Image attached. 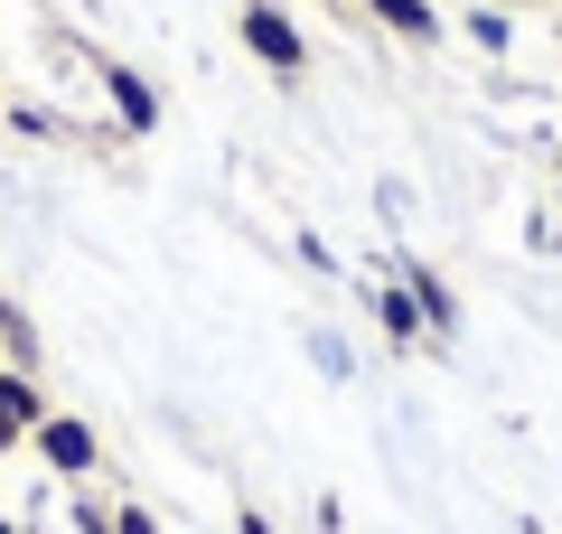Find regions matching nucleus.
<instances>
[{
	"mask_svg": "<svg viewBox=\"0 0 562 534\" xmlns=\"http://www.w3.org/2000/svg\"><path fill=\"white\" fill-rule=\"evenodd\" d=\"M235 534H272V515H262V507H235Z\"/></svg>",
	"mask_w": 562,
	"mask_h": 534,
	"instance_id": "4468645a",
	"label": "nucleus"
},
{
	"mask_svg": "<svg viewBox=\"0 0 562 534\" xmlns=\"http://www.w3.org/2000/svg\"><path fill=\"white\" fill-rule=\"evenodd\" d=\"M10 132H29V141H57L66 122H57V113H38V103H20V113H10Z\"/></svg>",
	"mask_w": 562,
	"mask_h": 534,
	"instance_id": "f8f14e48",
	"label": "nucleus"
},
{
	"mask_svg": "<svg viewBox=\"0 0 562 534\" xmlns=\"http://www.w3.org/2000/svg\"><path fill=\"white\" fill-rule=\"evenodd\" d=\"M0 76H10V57H0Z\"/></svg>",
	"mask_w": 562,
	"mask_h": 534,
	"instance_id": "a211bd4d",
	"label": "nucleus"
},
{
	"mask_svg": "<svg viewBox=\"0 0 562 534\" xmlns=\"http://www.w3.org/2000/svg\"><path fill=\"white\" fill-rule=\"evenodd\" d=\"M66 534H113V497H76L66 507Z\"/></svg>",
	"mask_w": 562,
	"mask_h": 534,
	"instance_id": "9d476101",
	"label": "nucleus"
},
{
	"mask_svg": "<svg viewBox=\"0 0 562 534\" xmlns=\"http://www.w3.org/2000/svg\"><path fill=\"white\" fill-rule=\"evenodd\" d=\"M328 10H357V0H328Z\"/></svg>",
	"mask_w": 562,
	"mask_h": 534,
	"instance_id": "f3484780",
	"label": "nucleus"
},
{
	"mask_svg": "<svg viewBox=\"0 0 562 534\" xmlns=\"http://www.w3.org/2000/svg\"><path fill=\"white\" fill-rule=\"evenodd\" d=\"M94 76H103V94H113V122L122 132H160V85L140 76V66H122V57H94Z\"/></svg>",
	"mask_w": 562,
	"mask_h": 534,
	"instance_id": "7ed1b4c3",
	"label": "nucleus"
},
{
	"mask_svg": "<svg viewBox=\"0 0 562 534\" xmlns=\"http://www.w3.org/2000/svg\"><path fill=\"white\" fill-rule=\"evenodd\" d=\"M357 10H366L394 47H441V10H431V0H357Z\"/></svg>",
	"mask_w": 562,
	"mask_h": 534,
	"instance_id": "39448f33",
	"label": "nucleus"
},
{
	"mask_svg": "<svg viewBox=\"0 0 562 534\" xmlns=\"http://www.w3.org/2000/svg\"><path fill=\"white\" fill-rule=\"evenodd\" d=\"M29 450L47 459V478H76V488L103 469V432H94L85 413H47L38 432H29Z\"/></svg>",
	"mask_w": 562,
	"mask_h": 534,
	"instance_id": "f03ea898",
	"label": "nucleus"
},
{
	"mask_svg": "<svg viewBox=\"0 0 562 534\" xmlns=\"http://www.w3.org/2000/svg\"><path fill=\"white\" fill-rule=\"evenodd\" d=\"M0 403H10V422H20V432H38V422L57 413V403L38 394V376H20V366H0Z\"/></svg>",
	"mask_w": 562,
	"mask_h": 534,
	"instance_id": "0eeeda50",
	"label": "nucleus"
},
{
	"mask_svg": "<svg viewBox=\"0 0 562 534\" xmlns=\"http://www.w3.org/2000/svg\"><path fill=\"white\" fill-rule=\"evenodd\" d=\"M366 310H375V329L394 337V347H422V310H413V291H403V281H366Z\"/></svg>",
	"mask_w": 562,
	"mask_h": 534,
	"instance_id": "423d86ee",
	"label": "nucleus"
},
{
	"mask_svg": "<svg viewBox=\"0 0 562 534\" xmlns=\"http://www.w3.org/2000/svg\"><path fill=\"white\" fill-rule=\"evenodd\" d=\"M310 356H319V376H328V385H347V347H338V337H328V329L310 337Z\"/></svg>",
	"mask_w": 562,
	"mask_h": 534,
	"instance_id": "ddd939ff",
	"label": "nucleus"
},
{
	"mask_svg": "<svg viewBox=\"0 0 562 534\" xmlns=\"http://www.w3.org/2000/svg\"><path fill=\"white\" fill-rule=\"evenodd\" d=\"M394 281L413 291V310H422V329H431V337H460V291H450V281L431 272L422 254H403V263H394Z\"/></svg>",
	"mask_w": 562,
	"mask_h": 534,
	"instance_id": "20e7f679",
	"label": "nucleus"
},
{
	"mask_svg": "<svg viewBox=\"0 0 562 534\" xmlns=\"http://www.w3.org/2000/svg\"><path fill=\"white\" fill-rule=\"evenodd\" d=\"M0 347H10L20 376H38V329H29V310H10V300H0Z\"/></svg>",
	"mask_w": 562,
	"mask_h": 534,
	"instance_id": "6e6552de",
	"label": "nucleus"
},
{
	"mask_svg": "<svg viewBox=\"0 0 562 534\" xmlns=\"http://www.w3.org/2000/svg\"><path fill=\"white\" fill-rule=\"evenodd\" d=\"M113 534H169V525L140 507V497H113Z\"/></svg>",
	"mask_w": 562,
	"mask_h": 534,
	"instance_id": "9b49d317",
	"label": "nucleus"
},
{
	"mask_svg": "<svg viewBox=\"0 0 562 534\" xmlns=\"http://www.w3.org/2000/svg\"><path fill=\"white\" fill-rule=\"evenodd\" d=\"M235 38H244V57H262L272 76H301V66H310V38H301V20H291L281 0H244Z\"/></svg>",
	"mask_w": 562,
	"mask_h": 534,
	"instance_id": "f257e3e1",
	"label": "nucleus"
},
{
	"mask_svg": "<svg viewBox=\"0 0 562 534\" xmlns=\"http://www.w3.org/2000/svg\"><path fill=\"white\" fill-rule=\"evenodd\" d=\"M20 441H29V432H20V422H10V403H0V450H20Z\"/></svg>",
	"mask_w": 562,
	"mask_h": 534,
	"instance_id": "2eb2a0df",
	"label": "nucleus"
},
{
	"mask_svg": "<svg viewBox=\"0 0 562 534\" xmlns=\"http://www.w3.org/2000/svg\"><path fill=\"white\" fill-rule=\"evenodd\" d=\"M553 207H562V188H553Z\"/></svg>",
	"mask_w": 562,
	"mask_h": 534,
	"instance_id": "6ab92c4d",
	"label": "nucleus"
},
{
	"mask_svg": "<svg viewBox=\"0 0 562 534\" xmlns=\"http://www.w3.org/2000/svg\"><path fill=\"white\" fill-rule=\"evenodd\" d=\"M0 534H29V525H10V515H0Z\"/></svg>",
	"mask_w": 562,
	"mask_h": 534,
	"instance_id": "dca6fc26",
	"label": "nucleus"
},
{
	"mask_svg": "<svg viewBox=\"0 0 562 534\" xmlns=\"http://www.w3.org/2000/svg\"><path fill=\"white\" fill-rule=\"evenodd\" d=\"M469 38H479L487 57H506V47H516V20H506L497 0H479V10H469Z\"/></svg>",
	"mask_w": 562,
	"mask_h": 534,
	"instance_id": "1a4fd4ad",
	"label": "nucleus"
}]
</instances>
